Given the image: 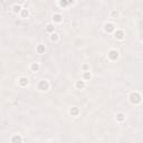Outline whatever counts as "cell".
I'll list each match as a JSON object with an SVG mask.
<instances>
[{"instance_id": "cell-9", "label": "cell", "mask_w": 143, "mask_h": 143, "mask_svg": "<svg viewBox=\"0 0 143 143\" xmlns=\"http://www.w3.org/2000/svg\"><path fill=\"white\" fill-rule=\"evenodd\" d=\"M53 20L55 21V23H61L63 17H61V15H59V14H54L53 15Z\"/></svg>"}, {"instance_id": "cell-5", "label": "cell", "mask_w": 143, "mask_h": 143, "mask_svg": "<svg viewBox=\"0 0 143 143\" xmlns=\"http://www.w3.org/2000/svg\"><path fill=\"white\" fill-rule=\"evenodd\" d=\"M29 83V79L27 78V77H20V78L18 79V84L20 85V86H27Z\"/></svg>"}, {"instance_id": "cell-17", "label": "cell", "mask_w": 143, "mask_h": 143, "mask_svg": "<svg viewBox=\"0 0 143 143\" xmlns=\"http://www.w3.org/2000/svg\"><path fill=\"white\" fill-rule=\"evenodd\" d=\"M11 142H23V137H21L20 135L16 134L15 136L11 137Z\"/></svg>"}, {"instance_id": "cell-3", "label": "cell", "mask_w": 143, "mask_h": 143, "mask_svg": "<svg viewBox=\"0 0 143 143\" xmlns=\"http://www.w3.org/2000/svg\"><path fill=\"white\" fill-rule=\"evenodd\" d=\"M107 56H108V58H110V59H112V60H115V59L119 58V52H117L116 49H112V50H110V52H108Z\"/></svg>"}, {"instance_id": "cell-15", "label": "cell", "mask_w": 143, "mask_h": 143, "mask_svg": "<svg viewBox=\"0 0 143 143\" xmlns=\"http://www.w3.org/2000/svg\"><path fill=\"white\" fill-rule=\"evenodd\" d=\"M116 121H119V122L125 121V115H124L123 113H117L116 114Z\"/></svg>"}, {"instance_id": "cell-1", "label": "cell", "mask_w": 143, "mask_h": 143, "mask_svg": "<svg viewBox=\"0 0 143 143\" xmlns=\"http://www.w3.org/2000/svg\"><path fill=\"white\" fill-rule=\"evenodd\" d=\"M130 102H131L132 104H139V103L141 102L140 94L136 93V92H134V93H131V95H130Z\"/></svg>"}, {"instance_id": "cell-20", "label": "cell", "mask_w": 143, "mask_h": 143, "mask_svg": "<svg viewBox=\"0 0 143 143\" xmlns=\"http://www.w3.org/2000/svg\"><path fill=\"white\" fill-rule=\"evenodd\" d=\"M83 68H84L85 72H86V70H87V68H88V66H87V65H84V66H83Z\"/></svg>"}, {"instance_id": "cell-16", "label": "cell", "mask_w": 143, "mask_h": 143, "mask_svg": "<svg viewBox=\"0 0 143 143\" xmlns=\"http://www.w3.org/2000/svg\"><path fill=\"white\" fill-rule=\"evenodd\" d=\"M59 39V35L58 34H56V32H52V35H50V40L52 41H58Z\"/></svg>"}, {"instance_id": "cell-2", "label": "cell", "mask_w": 143, "mask_h": 143, "mask_svg": "<svg viewBox=\"0 0 143 143\" xmlns=\"http://www.w3.org/2000/svg\"><path fill=\"white\" fill-rule=\"evenodd\" d=\"M38 88L40 90H47L49 88V83L47 82L46 79H43V81H40L39 84H38Z\"/></svg>"}, {"instance_id": "cell-8", "label": "cell", "mask_w": 143, "mask_h": 143, "mask_svg": "<svg viewBox=\"0 0 143 143\" xmlns=\"http://www.w3.org/2000/svg\"><path fill=\"white\" fill-rule=\"evenodd\" d=\"M76 88H78V90H83V88L85 87V81L83 79V81H77L75 84Z\"/></svg>"}, {"instance_id": "cell-7", "label": "cell", "mask_w": 143, "mask_h": 143, "mask_svg": "<svg viewBox=\"0 0 143 143\" xmlns=\"http://www.w3.org/2000/svg\"><path fill=\"white\" fill-rule=\"evenodd\" d=\"M21 16V18H23V19H26V18H28V16H29V10L28 9H21V11L19 12Z\"/></svg>"}, {"instance_id": "cell-6", "label": "cell", "mask_w": 143, "mask_h": 143, "mask_svg": "<svg viewBox=\"0 0 143 143\" xmlns=\"http://www.w3.org/2000/svg\"><path fill=\"white\" fill-rule=\"evenodd\" d=\"M114 36H115V38L116 39H119V40H123L124 39V32L122 31V30H116L115 31V34H114Z\"/></svg>"}, {"instance_id": "cell-14", "label": "cell", "mask_w": 143, "mask_h": 143, "mask_svg": "<svg viewBox=\"0 0 143 143\" xmlns=\"http://www.w3.org/2000/svg\"><path fill=\"white\" fill-rule=\"evenodd\" d=\"M12 11L15 12V14H19L21 11V6L20 5H14L12 6Z\"/></svg>"}, {"instance_id": "cell-12", "label": "cell", "mask_w": 143, "mask_h": 143, "mask_svg": "<svg viewBox=\"0 0 143 143\" xmlns=\"http://www.w3.org/2000/svg\"><path fill=\"white\" fill-rule=\"evenodd\" d=\"M69 113H70V115H72V116H77V115H78V113H79V110L77 107H72L69 110Z\"/></svg>"}, {"instance_id": "cell-18", "label": "cell", "mask_w": 143, "mask_h": 143, "mask_svg": "<svg viewBox=\"0 0 143 143\" xmlns=\"http://www.w3.org/2000/svg\"><path fill=\"white\" fill-rule=\"evenodd\" d=\"M46 30H47L48 32H54V30H55V27H54L53 25H47Z\"/></svg>"}, {"instance_id": "cell-4", "label": "cell", "mask_w": 143, "mask_h": 143, "mask_svg": "<svg viewBox=\"0 0 143 143\" xmlns=\"http://www.w3.org/2000/svg\"><path fill=\"white\" fill-rule=\"evenodd\" d=\"M114 29H115V27H114V25L112 23H106L104 25V30L106 32H112V31H114Z\"/></svg>"}, {"instance_id": "cell-11", "label": "cell", "mask_w": 143, "mask_h": 143, "mask_svg": "<svg viewBox=\"0 0 143 143\" xmlns=\"http://www.w3.org/2000/svg\"><path fill=\"white\" fill-rule=\"evenodd\" d=\"M36 50H37L38 54H44L45 52H46V47H45L44 45H38L37 48H36Z\"/></svg>"}, {"instance_id": "cell-19", "label": "cell", "mask_w": 143, "mask_h": 143, "mask_svg": "<svg viewBox=\"0 0 143 143\" xmlns=\"http://www.w3.org/2000/svg\"><path fill=\"white\" fill-rule=\"evenodd\" d=\"M111 16L113 18H116V17H119V12L116 10H113V11H111Z\"/></svg>"}, {"instance_id": "cell-10", "label": "cell", "mask_w": 143, "mask_h": 143, "mask_svg": "<svg viewBox=\"0 0 143 143\" xmlns=\"http://www.w3.org/2000/svg\"><path fill=\"white\" fill-rule=\"evenodd\" d=\"M90 78H92V74H90V70L84 72V74H83V79H84V81H90Z\"/></svg>"}, {"instance_id": "cell-13", "label": "cell", "mask_w": 143, "mask_h": 143, "mask_svg": "<svg viewBox=\"0 0 143 143\" xmlns=\"http://www.w3.org/2000/svg\"><path fill=\"white\" fill-rule=\"evenodd\" d=\"M39 68H40V66H39L38 63H32V64L30 65V69H31L32 72H37Z\"/></svg>"}]
</instances>
